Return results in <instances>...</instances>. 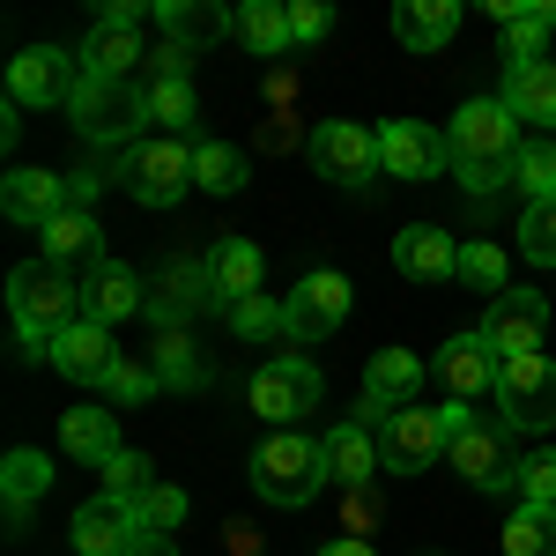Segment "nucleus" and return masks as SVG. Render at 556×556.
I'll list each match as a JSON object with an SVG mask.
<instances>
[{
	"instance_id": "1",
	"label": "nucleus",
	"mask_w": 556,
	"mask_h": 556,
	"mask_svg": "<svg viewBox=\"0 0 556 556\" xmlns=\"http://www.w3.org/2000/svg\"><path fill=\"white\" fill-rule=\"evenodd\" d=\"M445 149H453V172H460V186L468 193H505L519 172V119L505 97H475V104H460L453 112V127H445Z\"/></svg>"
},
{
	"instance_id": "2",
	"label": "nucleus",
	"mask_w": 556,
	"mask_h": 556,
	"mask_svg": "<svg viewBox=\"0 0 556 556\" xmlns=\"http://www.w3.org/2000/svg\"><path fill=\"white\" fill-rule=\"evenodd\" d=\"M8 319H15L30 356H52V342L83 319V282H67L52 260H23L8 275Z\"/></svg>"
},
{
	"instance_id": "3",
	"label": "nucleus",
	"mask_w": 556,
	"mask_h": 556,
	"mask_svg": "<svg viewBox=\"0 0 556 556\" xmlns=\"http://www.w3.org/2000/svg\"><path fill=\"white\" fill-rule=\"evenodd\" d=\"M327 482H334V475H327L319 438H304V430H267V438L253 445V490L267 497V505L298 513V505H312Z\"/></svg>"
},
{
	"instance_id": "4",
	"label": "nucleus",
	"mask_w": 556,
	"mask_h": 556,
	"mask_svg": "<svg viewBox=\"0 0 556 556\" xmlns=\"http://www.w3.org/2000/svg\"><path fill=\"white\" fill-rule=\"evenodd\" d=\"M67 119H75V134H83L89 149H134L141 127H149V104H141L134 83H97V75H83L75 97H67Z\"/></svg>"
},
{
	"instance_id": "5",
	"label": "nucleus",
	"mask_w": 556,
	"mask_h": 556,
	"mask_svg": "<svg viewBox=\"0 0 556 556\" xmlns=\"http://www.w3.org/2000/svg\"><path fill=\"white\" fill-rule=\"evenodd\" d=\"M453 468L468 475V490H482V497H505V490H519V430L505 424V416H475L460 438H453V453H445Z\"/></svg>"
},
{
	"instance_id": "6",
	"label": "nucleus",
	"mask_w": 556,
	"mask_h": 556,
	"mask_svg": "<svg viewBox=\"0 0 556 556\" xmlns=\"http://www.w3.org/2000/svg\"><path fill=\"white\" fill-rule=\"evenodd\" d=\"M119 186L141 208H172L178 193L193 186V149L178 134H149V141H134L127 156H119Z\"/></svg>"
},
{
	"instance_id": "7",
	"label": "nucleus",
	"mask_w": 556,
	"mask_h": 556,
	"mask_svg": "<svg viewBox=\"0 0 556 556\" xmlns=\"http://www.w3.org/2000/svg\"><path fill=\"white\" fill-rule=\"evenodd\" d=\"M201 312H223V290H215V275H208V260H164L156 275H149V327L156 334H172V327H193Z\"/></svg>"
},
{
	"instance_id": "8",
	"label": "nucleus",
	"mask_w": 556,
	"mask_h": 556,
	"mask_svg": "<svg viewBox=\"0 0 556 556\" xmlns=\"http://www.w3.org/2000/svg\"><path fill=\"white\" fill-rule=\"evenodd\" d=\"M319 393H327V379H319L312 356H267V364L253 371V386H245L253 416H267L275 430H298V416L319 408Z\"/></svg>"
},
{
	"instance_id": "9",
	"label": "nucleus",
	"mask_w": 556,
	"mask_h": 556,
	"mask_svg": "<svg viewBox=\"0 0 556 556\" xmlns=\"http://www.w3.org/2000/svg\"><path fill=\"white\" fill-rule=\"evenodd\" d=\"M497 416L513 430L549 438L556 430V364L549 356H505L497 364Z\"/></svg>"
},
{
	"instance_id": "10",
	"label": "nucleus",
	"mask_w": 556,
	"mask_h": 556,
	"mask_svg": "<svg viewBox=\"0 0 556 556\" xmlns=\"http://www.w3.org/2000/svg\"><path fill=\"white\" fill-rule=\"evenodd\" d=\"M304 156H312V172L334 178V186H371L379 178V127L319 119V127L304 134Z\"/></svg>"
},
{
	"instance_id": "11",
	"label": "nucleus",
	"mask_w": 556,
	"mask_h": 556,
	"mask_svg": "<svg viewBox=\"0 0 556 556\" xmlns=\"http://www.w3.org/2000/svg\"><path fill=\"white\" fill-rule=\"evenodd\" d=\"M75 83H83V60L60 52V45H30V52L8 60V97H15V112H45V104L67 112Z\"/></svg>"
},
{
	"instance_id": "12",
	"label": "nucleus",
	"mask_w": 556,
	"mask_h": 556,
	"mask_svg": "<svg viewBox=\"0 0 556 556\" xmlns=\"http://www.w3.org/2000/svg\"><path fill=\"white\" fill-rule=\"evenodd\" d=\"M475 334L497 349V364H505V356H542V334H549V298H542V290H505V298L482 304V327H475Z\"/></svg>"
},
{
	"instance_id": "13",
	"label": "nucleus",
	"mask_w": 556,
	"mask_h": 556,
	"mask_svg": "<svg viewBox=\"0 0 556 556\" xmlns=\"http://www.w3.org/2000/svg\"><path fill=\"white\" fill-rule=\"evenodd\" d=\"M416 393H424V356H408V349H379V356H371V371H364L356 424H364V430H386L401 408H416Z\"/></svg>"
},
{
	"instance_id": "14",
	"label": "nucleus",
	"mask_w": 556,
	"mask_h": 556,
	"mask_svg": "<svg viewBox=\"0 0 556 556\" xmlns=\"http://www.w3.org/2000/svg\"><path fill=\"white\" fill-rule=\"evenodd\" d=\"M453 453V430L438 408H401L393 424L379 430V468L386 475H424L430 460H445Z\"/></svg>"
},
{
	"instance_id": "15",
	"label": "nucleus",
	"mask_w": 556,
	"mask_h": 556,
	"mask_svg": "<svg viewBox=\"0 0 556 556\" xmlns=\"http://www.w3.org/2000/svg\"><path fill=\"white\" fill-rule=\"evenodd\" d=\"M349 304H356V290H349V275H334V267L304 275L298 290L282 298V312H290V342H327V334H342Z\"/></svg>"
},
{
	"instance_id": "16",
	"label": "nucleus",
	"mask_w": 556,
	"mask_h": 556,
	"mask_svg": "<svg viewBox=\"0 0 556 556\" xmlns=\"http://www.w3.org/2000/svg\"><path fill=\"white\" fill-rule=\"evenodd\" d=\"M453 164V149H445V134L416 127V119H386L379 127V172L401 178V186H424Z\"/></svg>"
},
{
	"instance_id": "17",
	"label": "nucleus",
	"mask_w": 556,
	"mask_h": 556,
	"mask_svg": "<svg viewBox=\"0 0 556 556\" xmlns=\"http://www.w3.org/2000/svg\"><path fill=\"white\" fill-rule=\"evenodd\" d=\"M141 312H149V282L134 275L127 260H89V275H83V319L119 327V319H141Z\"/></svg>"
},
{
	"instance_id": "18",
	"label": "nucleus",
	"mask_w": 556,
	"mask_h": 556,
	"mask_svg": "<svg viewBox=\"0 0 556 556\" xmlns=\"http://www.w3.org/2000/svg\"><path fill=\"white\" fill-rule=\"evenodd\" d=\"M60 379L75 386H112V371H119V349H112V327H97V319H75L60 342H52V356H45Z\"/></svg>"
},
{
	"instance_id": "19",
	"label": "nucleus",
	"mask_w": 556,
	"mask_h": 556,
	"mask_svg": "<svg viewBox=\"0 0 556 556\" xmlns=\"http://www.w3.org/2000/svg\"><path fill=\"white\" fill-rule=\"evenodd\" d=\"M0 215L23 223V230H45L52 215H67V172H8L0 178Z\"/></svg>"
},
{
	"instance_id": "20",
	"label": "nucleus",
	"mask_w": 556,
	"mask_h": 556,
	"mask_svg": "<svg viewBox=\"0 0 556 556\" xmlns=\"http://www.w3.org/2000/svg\"><path fill=\"white\" fill-rule=\"evenodd\" d=\"M67 534H75V556H127L134 542H141V519H134V505H119V497H89Z\"/></svg>"
},
{
	"instance_id": "21",
	"label": "nucleus",
	"mask_w": 556,
	"mask_h": 556,
	"mask_svg": "<svg viewBox=\"0 0 556 556\" xmlns=\"http://www.w3.org/2000/svg\"><path fill=\"white\" fill-rule=\"evenodd\" d=\"M156 23H164V38L186 45V52L238 38V8H223V0H156Z\"/></svg>"
},
{
	"instance_id": "22",
	"label": "nucleus",
	"mask_w": 556,
	"mask_h": 556,
	"mask_svg": "<svg viewBox=\"0 0 556 556\" xmlns=\"http://www.w3.org/2000/svg\"><path fill=\"white\" fill-rule=\"evenodd\" d=\"M319 453H327V475H334L342 490H371V482L386 475L379 468V430H364L356 416L327 430V438H319Z\"/></svg>"
},
{
	"instance_id": "23",
	"label": "nucleus",
	"mask_w": 556,
	"mask_h": 556,
	"mask_svg": "<svg viewBox=\"0 0 556 556\" xmlns=\"http://www.w3.org/2000/svg\"><path fill=\"white\" fill-rule=\"evenodd\" d=\"M393 267L408 282H445V275H460V238H445L438 223H408L393 238Z\"/></svg>"
},
{
	"instance_id": "24",
	"label": "nucleus",
	"mask_w": 556,
	"mask_h": 556,
	"mask_svg": "<svg viewBox=\"0 0 556 556\" xmlns=\"http://www.w3.org/2000/svg\"><path fill=\"white\" fill-rule=\"evenodd\" d=\"M438 379L453 386V401H475V393H497V349L482 334H453L438 349Z\"/></svg>"
},
{
	"instance_id": "25",
	"label": "nucleus",
	"mask_w": 556,
	"mask_h": 556,
	"mask_svg": "<svg viewBox=\"0 0 556 556\" xmlns=\"http://www.w3.org/2000/svg\"><path fill=\"white\" fill-rule=\"evenodd\" d=\"M393 38L408 52H445L460 38V0H401L393 8Z\"/></svg>"
},
{
	"instance_id": "26",
	"label": "nucleus",
	"mask_w": 556,
	"mask_h": 556,
	"mask_svg": "<svg viewBox=\"0 0 556 556\" xmlns=\"http://www.w3.org/2000/svg\"><path fill=\"white\" fill-rule=\"evenodd\" d=\"M60 445H67L83 468H104L112 453H127V445H119V416H112V408H67V416H60Z\"/></svg>"
},
{
	"instance_id": "27",
	"label": "nucleus",
	"mask_w": 556,
	"mask_h": 556,
	"mask_svg": "<svg viewBox=\"0 0 556 556\" xmlns=\"http://www.w3.org/2000/svg\"><path fill=\"white\" fill-rule=\"evenodd\" d=\"M45 490H52V460H45L38 445H15L8 460H0V497H8V527H23L30 505H38Z\"/></svg>"
},
{
	"instance_id": "28",
	"label": "nucleus",
	"mask_w": 556,
	"mask_h": 556,
	"mask_svg": "<svg viewBox=\"0 0 556 556\" xmlns=\"http://www.w3.org/2000/svg\"><path fill=\"white\" fill-rule=\"evenodd\" d=\"M208 275H215V290H223V304L260 298V275H267V253H260L253 238H223V245L208 253Z\"/></svg>"
},
{
	"instance_id": "29",
	"label": "nucleus",
	"mask_w": 556,
	"mask_h": 556,
	"mask_svg": "<svg viewBox=\"0 0 556 556\" xmlns=\"http://www.w3.org/2000/svg\"><path fill=\"white\" fill-rule=\"evenodd\" d=\"M156 379L172 386V393H201L208 386V349L193 342V327H172V334H156Z\"/></svg>"
},
{
	"instance_id": "30",
	"label": "nucleus",
	"mask_w": 556,
	"mask_h": 556,
	"mask_svg": "<svg viewBox=\"0 0 556 556\" xmlns=\"http://www.w3.org/2000/svg\"><path fill=\"white\" fill-rule=\"evenodd\" d=\"M505 104H513V119L556 127V60H534V67H505Z\"/></svg>"
},
{
	"instance_id": "31",
	"label": "nucleus",
	"mask_w": 556,
	"mask_h": 556,
	"mask_svg": "<svg viewBox=\"0 0 556 556\" xmlns=\"http://www.w3.org/2000/svg\"><path fill=\"white\" fill-rule=\"evenodd\" d=\"M75 60H83V75H97V83H127L149 52H141V38H134V30H104V23H97Z\"/></svg>"
},
{
	"instance_id": "32",
	"label": "nucleus",
	"mask_w": 556,
	"mask_h": 556,
	"mask_svg": "<svg viewBox=\"0 0 556 556\" xmlns=\"http://www.w3.org/2000/svg\"><path fill=\"white\" fill-rule=\"evenodd\" d=\"M490 15L505 23V67H534L549 45V23L534 15V0H490Z\"/></svg>"
},
{
	"instance_id": "33",
	"label": "nucleus",
	"mask_w": 556,
	"mask_h": 556,
	"mask_svg": "<svg viewBox=\"0 0 556 556\" xmlns=\"http://www.w3.org/2000/svg\"><path fill=\"white\" fill-rule=\"evenodd\" d=\"M238 38L253 45L260 60H275L290 45V0H245L238 8Z\"/></svg>"
},
{
	"instance_id": "34",
	"label": "nucleus",
	"mask_w": 556,
	"mask_h": 556,
	"mask_svg": "<svg viewBox=\"0 0 556 556\" xmlns=\"http://www.w3.org/2000/svg\"><path fill=\"white\" fill-rule=\"evenodd\" d=\"M230 334L238 342H290V312H282V298H238L230 304Z\"/></svg>"
},
{
	"instance_id": "35",
	"label": "nucleus",
	"mask_w": 556,
	"mask_h": 556,
	"mask_svg": "<svg viewBox=\"0 0 556 556\" xmlns=\"http://www.w3.org/2000/svg\"><path fill=\"white\" fill-rule=\"evenodd\" d=\"M505 556H556V505H519L505 519Z\"/></svg>"
},
{
	"instance_id": "36",
	"label": "nucleus",
	"mask_w": 556,
	"mask_h": 556,
	"mask_svg": "<svg viewBox=\"0 0 556 556\" xmlns=\"http://www.w3.org/2000/svg\"><path fill=\"white\" fill-rule=\"evenodd\" d=\"M513 186H519L527 208H549V201H556V141H527V149H519Z\"/></svg>"
},
{
	"instance_id": "37",
	"label": "nucleus",
	"mask_w": 556,
	"mask_h": 556,
	"mask_svg": "<svg viewBox=\"0 0 556 556\" xmlns=\"http://www.w3.org/2000/svg\"><path fill=\"white\" fill-rule=\"evenodd\" d=\"M141 104H149L156 134H186V127H193V112H201V104H193V83H156V75L141 83Z\"/></svg>"
},
{
	"instance_id": "38",
	"label": "nucleus",
	"mask_w": 556,
	"mask_h": 556,
	"mask_svg": "<svg viewBox=\"0 0 556 556\" xmlns=\"http://www.w3.org/2000/svg\"><path fill=\"white\" fill-rule=\"evenodd\" d=\"M193 186H208V193H238V186H245V149H230V141H201V149H193Z\"/></svg>"
},
{
	"instance_id": "39",
	"label": "nucleus",
	"mask_w": 556,
	"mask_h": 556,
	"mask_svg": "<svg viewBox=\"0 0 556 556\" xmlns=\"http://www.w3.org/2000/svg\"><path fill=\"white\" fill-rule=\"evenodd\" d=\"M83 253H97V215L89 208L52 215V223H45V260L60 267V260H83Z\"/></svg>"
},
{
	"instance_id": "40",
	"label": "nucleus",
	"mask_w": 556,
	"mask_h": 556,
	"mask_svg": "<svg viewBox=\"0 0 556 556\" xmlns=\"http://www.w3.org/2000/svg\"><path fill=\"white\" fill-rule=\"evenodd\" d=\"M97 475H104V490H97V497H119V505H134L141 490H156V482H164V475L149 468V453H134V445H127V453H112Z\"/></svg>"
},
{
	"instance_id": "41",
	"label": "nucleus",
	"mask_w": 556,
	"mask_h": 556,
	"mask_svg": "<svg viewBox=\"0 0 556 556\" xmlns=\"http://www.w3.org/2000/svg\"><path fill=\"white\" fill-rule=\"evenodd\" d=\"M186 513H193V505H186V490H178V482H156V490H141V497H134L141 534H178V527H186Z\"/></svg>"
},
{
	"instance_id": "42",
	"label": "nucleus",
	"mask_w": 556,
	"mask_h": 556,
	"mask_svg": "<svg viewBox=\"0 0 556 556\" xmlns=\"http://www.w3.org/2000/svg\"><path fill=\"white\" fill-rule=\"evenodd\" d=\"M460 282H475L482 298H505V290H513V260L475 238V245H460Z\"/></svg>"
},
{
	"instance_id": "43",
	"label": "nucleus",
	"mask_w": 556,
	"mask_h": 556,
	"mask_svg": "<svg viewBox=\"0 0 556 556\" xmlns=\"http://www.w3.org/2000/svg\"><path fill=\"white\" fill-rule=\"evenodd\" d=\"M156 356H119V371H112V386H104V401L112 408H141L149 393H156Z\"/></svg>"
},
{
	"instance_id": "44",
	"label": "nucleus",
	"mask_w": 556,
	"mask_h": 556,
	"mask_svg": "<svg viewBox=\"0 0 556 556\" xmlns=\"http://www.w3.org/2000/svg\"><path fill=\"white\" fill-rule=\"evenodd\" d=\"M519 260L556 267V201H549V208H527V215H519Z\"/></svg>"
},
{
	"instance_id": "45",
	"label": "nucleus",
	"mask_w": 556,
	"mask_h": 556,
	"mask_svg": "<svg viewBox=\"0 0 556 556\" xmlns=\"http://www.w3.org/2000/svg\"><path fill=\"white\" fill-rule=\"evenodd\" d=\"M519 505H556V445L519 460Z\"/></svg>"
},
{
	"instance_id": "46",
	"label": "nucleus",
	"mask_w": 556,
	"mask_h": 556,
	"mask_svg": "<svg viewBox=\"0 0 556 556\" xmlns=\"http://www.w3.org/2000/svg\"><path fill=\"white\" fill-rule=\"evenodd\" d=\"M334 30V8L327 0H290V45H319Z\"/></svg>"
},
{
	"instance_id": "47",
	"label": "nucleus",
	"mask_w": 556,
	"mask_h": 556,
	"mask_svg": "<svg viewBox=\"0 0 556 556\" xmlns=\"http://www.w3.org/2000/svg\"><path fill=\"white\" fill-rule=\"evenodd\" d=\"M97 193H104V172L97 164H75L67 172V208H97Z\"/></svg>"
},
{
	"instance_id": "48",
	"label": "nucleus",
	"mask_w": 556,
	"mask_h": 556,
	"mask_svg": "<svg viewBox=\"0 0 556 556\" xmlns=\"http://www.w3.org/2000/svg\"><path fill=\"white\" fill-rule=\"evenodd\" d=\"M141 15H156V8H149V0H104V8H97L104 30H141Z\"/></svg>"
},
{
	"instance_id": "49",
	"label": "nucleus",
	"mask_w": 556,
	"mask_h": 556,
	"mask_svg": "<svg viewBox=\"0 0 556 556\" xmlns=\"http://www.w3.org/2000/svg\"><path fill=\"white\" fill-rule=\"evenodd\" d=\"M149 67H156V83H186V67H193V52H186V45H156V52H149Z\"/></svg>"
},
{
	"instance_id": "50",
	"label": "nucleus",
	"mask_w": 556,
	"mask_h": 556,
	"mask_svg": "<svg viewBox=\"0 0 556 556\" xmlns=\"http://www.w3.org/2000/svg\"><path fill=\"white\" fill-rule=\"evenodd\" d=\"M319 556H379V549H371L364 534H334V542H327V549H319Z\"/></svg>"
},
{
	"instance_id": "51",
	"label": "nucleus",
	"mask_w": 556,
	"mask_h": 556,
	"mask_svg": "<svg viewBox=\"0 0 556 556\" xmlns=\"http://www.w3.org/2000/svg\"><path fill=\"white\" fill-rule=\"evenodd\" d=\"M127 556H178V542H172V534H141Z\"/></svg>"
},
{
	"instance_id": "52",
	"label": "nucleus",
	"mask_w": 556,
	"mask_h": 556,
	"mask_svg": "<svg viewBox=\"0 0 556 556\" xmlns=\"http://www.w3.org/2000/svg\"><path fill=\"white\" fill-rule=\"evenodd\" d=\"M260 141H267V149H290V141H298V127H290V119H267V127H260Z\"/></svg>"
},
{
	"instance_id": "53",
	"label": "nucleus",
	"mask_w": 556,
	"mask_h": 556,
	"mask_svg": "<svg viewBox=\"0 0 556 556\" xmlns=\"http://www.w3.org/2000/svg\"><path fill=\"white\" fill-rule=\"evenodd\" d=\"M534 15H542V23H549V30H556V0H534Z\"/></svg>"
}]
</instances>
